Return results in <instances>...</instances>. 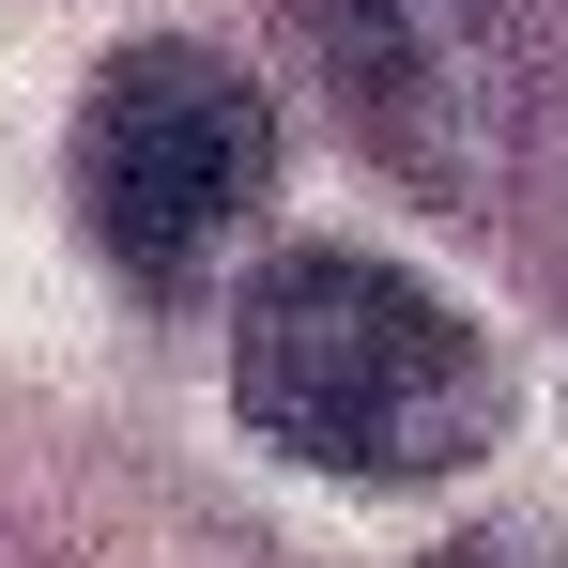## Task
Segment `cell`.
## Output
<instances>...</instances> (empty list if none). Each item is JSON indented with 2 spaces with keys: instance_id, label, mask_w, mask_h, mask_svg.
Instances as JSON below:
<instances>
[{
  "instance_id": "6da1fadb",
  "label": "cell",
  "mask_w": 568,
  "mask_h": 568,
  "mask_svg": "<svg viewBox=\"0 0 568 568\" xmlns=\"http://www.w3.org/2000/svg\"><path fill=\"white\" fill-rule=\"evenodd\" d=\"M231 415L307 476L354 491H430V476L491 462L507 430V369L446 292H415L369 246H277L246 307H231Z\"/></svg>"
},
{
  "instance_id": "7a4b0ae2",
  "label": "cell",
  "mask_w": 568,
  "mask_h": 568,
  "mask_svg": "<svg viewBox=\"0 0 568 568\" xmlns=\"http://www.w3.org/2000/svg\"><path fill=\"white\" fill-rule=\"evenodd\" d=\"M277 185V108L231 47L200 31H139L108 47L93 93H78V231L139 292H185Z\"/></svg>"
},
{
  "instance_id": "3957f363",
  "label": "cell",
  "mask_w": 568,
  "mask_h": 568,
  "mask_svg": "<svg viewBox=\"0 0 568 568\" xmlns=\"http://www.w3.org/2000/svg\"><path fill=\"white\" fill-rule=\"evenodd\" d=\"M323 93L415 200H491L507 123H523V47L491 0H307Z\"/></svg>"
},
{
  "instance_id": "277c9868",
  "label": "cell",
  "mask_w": 568,
  "mask_h": 568,
  "mask_svg": "<svg viewBox=\"0 0 568 568\" xmlns=\"http://www.w3.org/2000/svg\"><path fill=\"white\" fill-rule=\"evenodd\" d=\"M430 568H568L538 523H462V538H430Z\"/></svg>"
}]
</instances>
